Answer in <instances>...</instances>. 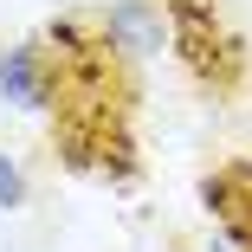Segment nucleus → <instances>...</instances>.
Here are the masks:
<instances>
[{
    "label": "nucleus",
    "mask_w": 252,
    "mask_h": 252,
    "mask_svg": "<svg viewBox=\"0 0 252 252\" xmlns=\"http://www.w3.org/2000/svg\"><path fill=\"white\" fill-rule=\"evenodd\" d=\"M65 97V65L52 59V45L45 39H7L0 45V104L7 110H52Z\"/></svg>",
    "instance_id": "2"
},
{
    "label": "nucleus",
    "mask_w": 252,
    "mask_h": 252,
    "mask_svg": "<svg viewBox=\"0 0 252 252\" xmlns=\"http://www.w3.org/2000/svg\"><path fill=\"white\" fill-rule=\"evenodd\" d=\"M97 39L110 59H149L168 45V7L162 0H104L97 7Z\"/></svg>",
    "instance_id": "3"
},
{
    "label": "nucleus",
    "mask_w": 252,
    "mask_h": 252,
    "mask_svg": "<svg viewBox=\"0 0 252 252\" xmlns=\"http://www.w3.org/2000/svg\"><path fill=\"white\" fill-rule=\"evenodd\" d=\"M200 252H246V246H233L226 233H214V239H207V246H200Z\"/></svg>",
    "instance_id": "5"
},
{
    "label": "nucleus",
    "mask_w": 252,
    "mask_h": 252,
    "mask_svg": "<svg viewBox=\"0 0 252 252\" xmlns=\"http://www.w3.org/2000/svg\"><path fill=\"white\" fill-rule=\"evenodd\" d=\"M162 7H168V45L181 52V65L200 84L226 91L239 71V32H226L220 0H162Z\"/></svg>",
    "instance_id": "1"
},
{
    "label": "nucleus",
    "mask_w": 252,
    "mask_h": 252,
    "mask_svg": "<svg viewBox=\"0 0 252 252\" xmlns=\"http://www.w3.org/2000/svg\"><path fill=\"white\" fill-rule=\"evenodd\" d=\"M26 200H32V175H26V162L13 149L0 142V214H20Z\"/></svg>",
    "instance_id": "4"
}]
</instances>
